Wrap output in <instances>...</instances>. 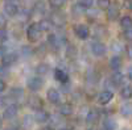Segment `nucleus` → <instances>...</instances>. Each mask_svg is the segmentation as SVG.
I'll return each mask as SVG.
<instances>
[{
	"mask_svg": "<svg viewBox=\"0 0 132 130\" xmlns=\"http://www.w3.org/2000/svg\"><path fill=\"white\" fill-rule=\"evenodd\" d=\"M41 33H42V30L40 29L38 24L35 23V24H32V25L28 26V29H27V38L30 42H37L40 39V37H41Z\"/></svg>",
	"mask_w": 132,
	"mask_h": 130,
	"instance_id": "f257e3e1",
	"label": "nucleus"
},
{
	"mask_svg": "<svg viewBox=\"0 0 132 130\" xmlns=\"http://www.w3.org/2000/svg\"><path fill=\"white\" fill-rule=\"evenodd\" d=\"M74 33L79 39H86L90 36V29L85 24H78V25L74 26Z\"/></svg>",
	"mask_w": 132,
	"mask_h": 130,
	"instance_id": "f03ea898",
	"label": "nucleus"
},
{
	"mask_svg": "<svg viewBox=\"0 0 132 130\" xmlns=\"http://www.w3.org/2000/svg\"><path fill=\"white\" fill-rule=\"evenodd\" d=\"M27 85H28V88H29L30 91L36 92V91H38V89L42 88L44 80H42V78H40V76H33V78H30V79L28 80Z\"/></svg>",
	"mask_w": 132,
	"mask_h": 130,
	"instance_id": "7ed1b4c3",
	"label": "nucleus"
},
{
	"mask_svg": "<svg viewBox=\"0 0 132 130\" xmlns=\"http://www.w3.org/2000/svg\"><path fill=\"white\" fill-rule=\"evenodd\" d=\"M17 112H19V106L16 104H11L4 109L3 118H5V120H12V118H15L17 116Z\"/></svg>",
	"mask_w": 132,
	"mask_h": 130,
	"instance_id": "20e7f679",
	"label": "nucleus"
},
{
	"mask_svg": "<svg viewBox=\"0 0 132 130\" xmlns=\"http://www.w3.org/2000/svg\"><path fill=\"white\" fill-rule=\"evenodd\" d=\"M91 51L95 57H103L107 51V47L103 42H94L91 46Z\"/></svg>",
	"mask_w": 132,
	"mask_h": 130,
	"instance_id": "39448f33",
	"label": "nucleus"
},
{
	"mask_svg": "<svg viewBox=\"0 0 132 130\" xmlns=\"http://www.w3.org/2000/svg\"><path fill=\"white\" fill-rule=\"evenodd\" d=\"M2 58H3V64H4V66H12L13 63L17 62L19 55H17V53L11 51V53H5Z\"/></svg>",
	"mask_w": 132,
	"mask_h": 130,
	"instance_id": "423d86ee",
	"label": "nucleus"
},
{
	"mask_svg": "<svg viewBox=\"0 0 132 130\" xmlns=\"http://www.w3.org/2000/svg\"><path fill=\"white\" fill-rule=\"evenodd\" d=\"M42 105H44V103H42L40 96H30L28 99V106L32 108V109H35V111L42 109Z\"/></svg>",
	"mask_w": 132,
	"mask_h": 130,
	"instance_id": "0eeeda50",
	"label": "nucleus"
},
{
	"mask_svg": "<svg viewBox=\"0 0 132 130\" xmlns=\"http://www.w3.org/2000/svg\"><path fill=\"white\" fill-rule=\"evenodd\" d=\"M4 12L7 16H11V17H13L19 13V7L13 3V2H7L4 4Z\"/></svg>",
	"mask_w": 132,
	"mask_h": 130,
	"instance_id": "6e6552de",
	"label": "nucleus"
},
{
	"mask_svg": "<svg viewBox=\"0 0 132 130\" xmlns=\"http://www.w3.org/2000/svg\"><path fill=\"white\" fill-rule=\"evenodd\" d=\"M112 97H114V93H112L111 91H103L101 95H99L98 101H99V104L106 105V104H108L110 101L112 100Z\"/></svg>",
	"mask_w": 132,
	"mask_h": 130,
	"instance_id": "1a4fd4ad",
	"label": "nucleus"
},
{
	"mask_svg": "<svg viewBox=\"0 0 132 130\" xmlns=\"http://www.w3.org/2000/svg\"><path fill=\"white\" fill-rule=\"evenodd\" d=\"M107 17H108V20H116L118 17H119V12H120V9H119V7L116 5V4H110V7L107 8Z\"/></svg>",
	"mask_w": 132,
	"mask_h": 130,
	"instance_id": "9d476101",
	"label": "nucleus"
},
{
	"mask_svg": "<svg viewBox=\"0 0 132 130\" xmlns=\"http://www.w3.org/2000/svg\"><path fill=\"white\" fill-rule=\"evenodd\" d=\"M50 23L52 24H54V25H63L65 24V21H66V18H65V16L61 13V12H54L52 16H50Z\"/></svg>",
	"mask_w": 132,
	"mask_h": 130,
	"instance_id": "9b49d317",
	"label": "nucleus"
},
{
	"mask_svg": "<svg viewBox=\"0 0 132 130\" xmlns=\"http://www.w3.org/2000/svg\"><path fill=\"white\" fill-rule=\"evenodd\" d=\"M54 78H56L57 82H60L62 84L69 82V75L66 74L63 70H61V68H56V71H54Z\"/></svg>",
	"mask_w": 132,
	"mask_h": 130,
	"instance_id": "f8f14e48",
	"label": "nucleus"
},
{
	"mask_svg": "<svg viewBox=\"0 0 132 130\" xmlns=\"http://www.w3.org/2000/svg\"><path fill=\"white\" fill-rule=\"evenodd\" d=\"M35 121L38 122V124H44V122H46L49 120V113L45 112V111H42V109H38L35 114Z\"/></svg>",
	"mask_w": 132,
	"mask_h": 130,
	"instance_id": "ddd939ff",
	"label": "nucleus"
},
{
	"mask_svg": "<svg viewBox=\"0 0 132 130\" xmlns=\"http://www.w3.org/2000/svg\"><path fill=\"white\" fill-rule=\"evenodd\" d=\"M46 97H48V100L52 103V104H57L60 103V92L57 89H54V88H50L48 92H46Z\"/></svg>",
	"mask_w": 132,
	"mask_h": 130,
	"instance_id": "4468645a",
	"label": "nucleus"
},
{
	"mask_svg": "<svg viewBox=\"0 0 132 130\" xmlns=\"http://www.w3.org/2000/svg\"><path fill=\"white\" fill-rule=\"evenodd\" d=\"M120 66H122V58L119 55H114L111 59H110V68L111 70H119Z\"/></svg>",
	"mask_w": 132,
	"mask_h": 130,
	"instance_id": "2eb2a0df",
	"label": "nucleus"
},
{
	"mask_svg": "<svg viewBox=\"0 0 132 130\" xmlns=\"http://www.w3.org/2000/svg\"><path fill=\"white\" fill-rule=\"evenodd\" d=\"M111 82L115 87H119L124 83V75L120 74V72H115L112 76H111Z\"/></svg>",
	"mask_w": 132,
	"mask_h": 130,
	"instance_id": "dca6fc26",
	"label": "nucleus"
},
{
	"mask_svg": "<svg viewBox=\"0 0 132 130\" xmlns=\"http://www.w3.org/2000/svg\"><path fill=\"white\" fill-rule=\"evenodd\" d=\"M9 96L12 97V99H15V100H19V99H21V97L24 96V89L20 88V87H15V88L11 89Z\"/></svg>",
	"mask_w": 132,
	"mask_h": 130,
	"instance_id": "f3484780",
	"label": "nucleus"
},
{
	"mask_svg": "<svg viewBox=\"0 0 132 130\" xmlns=\"http://www.w3.org/2000/svg\"><path fill=\"white\" fill-rule=\"evenodd\" d=\"M49 70H50L49 64H46V63H40L38 66L36 67V74L40 75V76H44V75H46V74L49 72Z\"/></svg>",
	"mask_w": 132,
	"mask_h": 130,
	"instance_id": "a211bd4d",
	"label": "nucleus"
},
{
	"mask_svg": "<svg viewBox=\"0 0 132 130\" xmlns=\"http://www.w3.org/2000/svg\"><path fill=\"white\" fill-rule=\"evenodd\" d=\"M98 118H99L98 112L93 109V111H90L89 113H87V116H86V122H87V124H95V122L98 121Z\"/></svg>",
	"mask_w": 132,
	"mask_h": 130,
	"instance_id": "6ab92c4d",
	"label": "nucleus"
},
{
	"mask_svg": "<svg viewBox=\"0 0 132 130\" xmlns=\"http://www.w3.org/2000/svg\"><path fill=\"white\" fill-rule=\"evenodd\" d=\"M60 113L62 116H70L73 113V106L69 104V103H65L60 106Z\"/></svg>",
	"mask_w": 132,
	"mask_h": 130,
	"instance_id": "aec40b11",
	"label": "nucleus"
},
{
	"mask_svg": "<svg viewBox=\"0 0 132 130\" xmlns=\"http://www.w3.org/2000/svg\"><path fill=\"white\" fill-rule=\"evenodd\" d=\"M120 26L124 29H131L132 28V18L129 16H124L122 20H120Z\"/></svg>",
	"mask_w": 132,
	"mask_h": 130,
	"instance_id": "412c9836",
	"label": "nucleus"
},
{
	"mask_svg": "<svg viewBox=\"0 0 132 130\" xmlns=\"http://www.w3.org/2000/svg\"><path fill=\"white\" fill-rule=\"evenodd\" d=\"M33 122H35V118H33V116H29V114L24 116V118H23V126H24L25 129L32 127Z\"/></svg>",
	"mask_w": 132,
	"mask_h": 130,
	"instance_id": "4be33fe9",
	"label": "nucleus"
},
{
	"mask_svg": "<svg viewBox=\"0 0 132 130\" xmlns=\"http://www.w3.org/2000/svg\"><path fill=\"white\" fill-rule=\"evenodd\" d=\"M120 95H122L123 99H131V96H132V87L131 85L123 87V89L120 91Z\"/></svg>",
	"mask_w": 132,
	"mask_h": 130,
	"instance_id": "5701e85b",
	"label": "nucleus"
},
{
	"mask_svg": "<svg viewBox=\"0 0 132 130\" xmlns=\"http://www.w3.org/2000/svg\"><path fill=\"white\" fill-rule=\"evenodd\" d=\"M131 112H132L131 104H124V105H122V108H120V113H122L123 117H129Z\"/></svg>",
	"mask_w": 132,
	"mask_h": 130,
	"instance_id": "b1692460",
	"label": "nucleus"
},
{
	"mask_svg": "<svg viewBox=\"0 0 132 130\" xmlns=\"http://www.w3.org/2000/svg\"><path fill=\"white\" fill-rule=\"evenodd\" d=\"M37 24H38V26H40V29L42 32H46V30H49L52 28V23L49 20H41L40 23H37Z\"/></svg>",
	"mask_w": 132,
	"mask_h": 130,
	"instance_id": "393cba45",
	"label": "nucleus"
},
{
	"mask_svg": "<svg viewBox=\"0 0 132 130\" xmlns=\"http://www.w3.org/2000/svg\"><path fill=\"white\" fill-rule=\"evenodd\" d=\"M103 126H104V130H115V129H116V122L108 118V120L104 121Z\"/></svg>",
	"mask_w": 132,
	"mask_h": 130,
	"instance_id": "a878e982",
	"label": "nucleus"
},
{
	"mask_svg": "<svg viewBox=\"0 0 132 130\" xmlns=\"http://www.w3.org/2000/svg\"><path fill=\"white\" fill-rule=\"evenodd\" d=\"M65 2L66 0H49V4L53 7V8H61L63 4H65Z\"/></svg>",
	"mask_w": 132,
	"mask_h": 130,
	"instance_id": "bb28decb",
	"label": "nucleus"
},
{
	"mask_svg": "<svg viewBox=\"0 0 132 130\" xmlns=\"http://www.w3.org/2000/svg\"><path fill=\"white\" fill-rule=\"evenodd\" d=\"M98 7L101 8V9H107L110 7V4H111V2L110 0H98Z\"/></svg>",
	"mask_w": 132,
	"mask_h": 130,
	"instance_id": "cd10ccee",
	"label": "nucleus"
},
{
	"mask_svg": "<svg viewBox=\"0 0 132 130\" xmlns=\"http://www.w3.org/2000/svg\"><path fill=\"white\" fill-rule=\"evenodd\" d=\"M8 39V32L4 28H0V42H5Z\"/></svg>",
	"mask_w": 132,
	"mask_h": 130,
	"instance_id": "c85d7f7f",
	"label": "nucleus"
},
{
	"mask_svg": "<svg viewBox=\"0 0 132 130\" xmlns=\"http://www.w3.org/2000/svg\"><path fill=\"white\" fill-rule=\"evenodd\" d=\"M78 4L81 7H83L85 9H87V8H91L93 7V0H79Z\"/></svg>",
	"mask_w": 132,
	"mask_h": 130,
	"instance_id": "c756f323",
	"label": "nucleus"
},
{
	"mask_svg": "<svg viewBox=\"0 0 132 130\" xmlns=\"http://www.w3.org/2000/svg\"><path fill=\"white\" fill-rule=\"evenodd\" d=\"M49 120H52V125L53 126H56V125H60L62 122V120L60 118V116H49Z\"/></svg>",
	"mask_w": 132,
	"mask_h": 130,
	"instance_id": "7c9ffc66",
	"label": "nucleus"
},
{
	"mask_svg": "<svg viewBox=\"0 0 132 130\" xmlns=\"http://www.w3.org/2000/svg\"><path fill=\"white\" fill-rule=\"evenodd\" d=\"M21 51H23V55H24V57H29V55H32V49L28 47V46H24L23 49H21Z\"/></svg>",
	"mask_w": 132,
	"mask_h": 130,
	"instance_id": "2f4dec72",
	"label": "nucleus"
},
{
	"mask_svg": "<svg viewBox=\"0 0 132 130\" xmlns=\"http://www.w3.org/2000/svg\"><path fill=\"white\" fill-rule=\"evenodd\" d=\"M123 36H124V38H126V39L131 41V37H132V28H131V29H124Z\"/></svg>",
	"mask_w": 132,
	"mask_h": 130,
	"instance_id": "473e14b6",
	"label": "nucleus"
},
{
	"mask_svg": "<svg viewBox=\"0 0 132 130\" xmlns=\"http://www.w3.org/2000/svg\"><path fill=\"white\" fill-rule=\"evenodd\" d=\"M5 24H7V17H5L3 13H0V26L3 28Z\"/></svg>",
	"mask_w": 132,
	"mask_h": 130,
	"instance_id": "72a5a7b5",
	"label": "nucleus"
},
{
	"mask_svg": "<svg viewBox=\"0 0 132 130\" xmlns=\"http://www.w3.org/2000/svg\"><path fill=\"white\" fill-rule=\"evenodd\" d=\"M8 74V68L4 64H0V75H7Z\"/></svg>",
	"mask_w": 132,
	"mask_h": 130,
	"instance_id": "f704fd0d",
	"label": "nucleus"
},
{
	"mask_svg": "<svg viewBox=\"0 0 132 130\" xmlns=\"http://www.w3.org/2000/svg\"><path fill=\"white\" fill-rule=\"evenodd\" d=\"M4 89H5V83H4L2 79H0V93H2Z\"/></svg>",
	"mask_w": 132,
	"mask_h": 130,
	"instance_id": "c9c22d12",
	"label": "nucleus"
},
{
	"mask_svg": "<svg viewBox=\"0 0 132 130\" xmlns=\"http://www.w3.org/2000/svg\"><path fill=\"white\" fill-rule=\"evenodd\" d=\"M4 54H5V47L0 45V58H2V57L4 55Z\"/></svg>",
	"mask_w": 132,
	"mask_h": 130,
	"instance_id": "e433bc0d",
	"label": "nucleus"
},
{
	"mask_svg": "<svg viewBox=\"0 0 132 130\" xmlns=\"http://www.w3.org/2000/svg\"><path fill=\"white\" fill-rule=\"evenodd\" d=\"M124 4H126V7H127L128 9H131V8H132V7H131V0H126Z\"/></svg>",
	"mask_w": 132,
	"mask_h": 130,
	"instance_id": "4c0bfd02",
	"label": "nucleus"
},
{
	"mask_svg": "<svg viewBox=\"0 0 132 130\" xmlns=\"http://www.w3.org/2000/svg\"><path fill=\"white\" fill-rule=\"evenodd\" d=\"M40 130H53V127H52V126H45V127H42V129H40Z\"/></svg>",
	"mask_w": 132,
	"mask_h": 130,
	"instance_id": "58836bf2",
	"label": "nucleus"
},
{
	"mask_svg": "<svg viewBox=\"0 0 132 130\" xmlns=\"http://www.w3.org/2000/svg\"><path fill=\"white\" fill-rule=\"evenodd\" d=\"M5 130H17V129H16V127H13V126H11V127H7Z\"/></svg>",
	"mask_w": 132,
	"mask_h": 130,
	"instance_id": "ea45409f",
	"label": "nucleus"
},
{
	"mask_svg": "<svg viewBox=\"0 0 132 130\" xmlns=\"http://www.w3.org/2000/svg\"><path fill=\"white\" fill-rule=\"evenodd\" d=\"M2 125H3V117L0 116V127H2Z\"/></svg>",
	"mask_w": 132,
	"mask_h": 130,
	"instance_id": "a19ab883",
	"label": "nucleus"
},
{
	"mask_svg": "<svg viewBox=\"0 0 132 130\" xmlns=\"http://www.w3.org/2000/svg\"><path fill=\"white\" fill-rule=\"evenodd\" d=\"M7 2H15V0H7Z\"/></svg>",
	"mask_w": 132,
	"mask_h": 130,
	"instance_id": "79ce46f5",
	"label": "nucleus"
},
{
	"mask_svg": "<svg viewBox=\"0 0 132 130\" xmlns=\"http://www.w3.org/2000/svg\"><path fill=\"white\" fill-rule=\"evenodd\" d=\"M61 130H66V129H61Z\"/></svg>",
	"mask_w": 132,
	"mask_h": 130,
	"instance_id": "37998d69",
	"label": "nucleus"
},
{
	"mask_svg": "<svg viewBox=\"0 0 132 130\" xmlns=\"http://www.w3.org/2000/svg\"><path fill=\"white\" fill-rule=\"evenodd\" d=\"M90 130H93V129H90Z\"/></svg>",
	"mask_w": 132,
	"mask_h": 130,
	"instance_id": "c03bdc74",
	"label": "nucleus"
}]
</instances>
